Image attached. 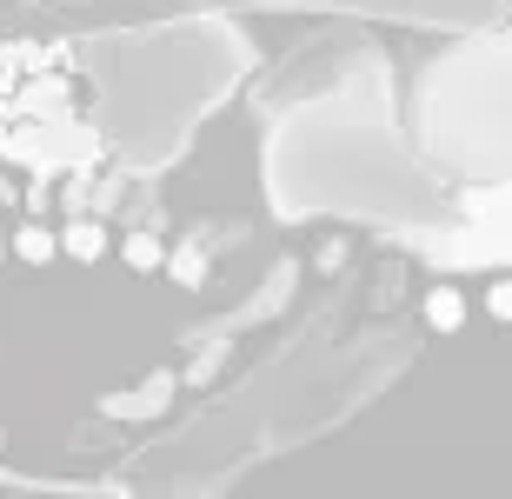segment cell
<instances>
[{
  "instance_id": "1",
  "label": "cell",
  "mask_w": 512,
  "mask_h": 499,
  "mask_svg": "<svg viewBox=\"0 0 512 499\" xmlns=\"http://www.w3.org/2000/svg\"><path fill=\"white\" fill-rule=\"evenodd\" d=\"M260 180L280 220H346L419 253L459 220V193L406 134L399 67L380 47H353L320 87L273 107Z\"/></svg>"
},
{
  "instance_id": "2",
  "label": "cell",
  "mask_w": 512,
  "mask_h": 499,
  "mask_svg": "<svg viewBox=\"0 0 512 499\" xmlns=\"http://www.w3.org/2000/svg\"><path fill=\"white\" fill-rule=\"evenodd\" d=\"M67 67L94 154L133 173H160L253 74V40L227 14H187L80 40Z\"/></svg>"
},
{
  "instance_id": "3",
  "label": "cell",
  "mask_w": 512,
  "mask_h": 499,
  "mask_svg": "<svg viewBox=\"0 0 512 499\" xmlns=\"http://www.w3.org/2000/svg\"><path fill=\"white\" fill-rule=\"evenodd\" d=\"M406 134L459 200L512 187V0L413 74Z\"/></svg>"
},
{
  "instance_id": "4",
  "label": "cell",
  "mask_w": 512,
  "mask_h": 499,
  "mask_svg": "<svg viewBox=\"0 0 512 499\" xmlns=\"http://www.w3.org/2000/svg\"><path fill=\"white\" fill-rule=\"evenodd\" d=\"M433 267H512V187L493 193H466L459 220L426 247Z\"/></svg>"
},
{
  "instance_id": "5",
  "label": "cell",
  "mask_w": 512,
  "mask_h": 499,
  "mask_svg": "<svg viewBox=\"0 0 512 499\" xmlns=\"http://www.w3.org/2000/svg\"><path fill=\"white\" fill-rule=\"evenodd\" d=\"M300 7H340V14L406 20V27H433V34H473L506 0H300Z\"/></svg>"
}]
</instances>
